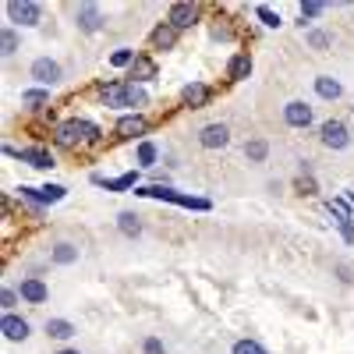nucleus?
<instances>
[{"label": "nucleus", "instance_id": "f257e3e1", "mask_svg": "<svg viewBox=\"0 0 354 354\" xmlns=\"http://www.w3.org/2000/svg\"><path fill=\"white\" fill-rule=\"evenodd\" d=\"M50 138H53L57 149H85V145H100L103 131H100V124L85 121V117H68V121L53 124Z\"/></svg>", "mask_w": 354, "mask_h": 354}, {"label": "nucleus", "instance_id": "f03ea898", "mask_svg": "<svg viewBox=\"0 0 354 354\" xmlns=\"http://www.w3.org/2000/svg\"><path fill=\"white\" fill-rule=\"evenodd\" d=\"M135 195H142V198H156V202H170V205H181V209H195V213H209V209H213V202H209V198L174 192L170 185H145V188H135Z\"/></svg>", "mask_w": 354, "mask_h": 354}, {"label": "nucleus", "instance_id": "7ed1b4c3", "mask_svg": "<svg viewBox=\"0 0 354 354\" xmlns=\"http://www.w3.org/2000/svg\"><path fill=\"white\" fill-rule=\"evenodd\" d=\"M177 32H192V28L202 21V4H195V0H177V4L167 8V18Z\"/></svg>", "mask_w": 354, "mask_h": 354}, {"label": "nucleus", "instance_id": "20e7f679", "mask_svg": "<svg viewBox=\"0 0 354 354\" xmlns=\"http://www.w3.org/2000/svg\"><path fill=\"white\" fill-rule=\"evenodd\" d=\"M319 142H322V149H330V153H344L347 145H351V128H347V121H340V117L322 121V124H319Z\"/></svg>", "mask_w": 354, "mask_h": 354}, {"label": "nucleus", "instance_id": "39448f33", "mask_svg": "<svg viewBox=\"0 0 354 354\" xmlns=\"http://www.w3.org/2000/svg\"><path fill=\"white\" fill-rule=\"evenodd\" d=\"M4 11H8V18H11L15 25H21V28H36V25L43 21V4H39V0H8Z\"/></svg>", "mask_w": 354, "mask_h": 354}, {"label": "nucleus", "instance_id": "423d86ee", "mask_svg": "<svg viewBox=\"0 0 354 354\" xmlns=\"http://www.w3.org/2000/svg\"><path fill=\"white\" fill-rule=\"evenodd\" d=\"M145 135H149V117L145 113H121L113 121V138H124V142H145Z\"/></svg>", "mask_w": 354, "mask_h": 354}, {"label": "nucleus", "instance_id": "0eeeda50", "mask_svg": "<svg viewBox=\"0 0 354 354\" xmlns=\"http://www.w3.org/2000/svg\"><path fill=\"white\" fill-rule=\"evenodd\" d=\"M28 78H32L39 88H53L64 82V68L53 61V57H36L32 64H28Z\"/></svg>", "mask_w": 354, "mask_h": 354}, {"label": "nucleus", "instance_id": "6e6552de", "mask_svg": "<svg viewBox=\"0 0 354 354\" xmlns=\"http://www.w3.org/2000/svg\"><path fill=\"white\" fill-rule=\"evenodd\" d=\"M18 198L21 202H32V205H57V202H64L68 198V188L64 185H43V188H32V185H21L18 188Z\"/></svg>", "mask_w": 354, "mask_h": 354}, {"label": "nucleus", "instance_id": "1a4fd4ad", "mask_svg": "<svg viewBox=\"0 0 354 354\" xmlns=\"http://www.w3.org/2000/svg\"><path fill=\"white\" fill-rule=\"evenodd\" d=\"M96 93H100V103L106 110H128V78H110Z\"/></svg>", "mask_w": 354, "mask_h": 354}, {"label": "nucleus", "instance_id": "9d476101", "mask_svg": "<svg viewBox=\"0 0 354 354\" xmlns=\"http://www.w3.org/2000/svg\"><path fill=\"white\" fill-rule=\"evenodd\" d=\"M283 124L294 131H308L315 124V110L305 100H290V103H283Z\"/></svg>", "mask_w": 354, "mask_h": 354}, {"label": "nucleus", "instance_id": "9b49d317", "mask_svg": "<svg viewBox=\"0 0 354 354\" xmlns=\"http://www.w3.org/2000/svg\"><path fill=\"white\" fill-rule=\"evenodd\" d=\"M0 333H4V340H11V344H25L28 337H32V322H28L25 315H18V312H4Z\"/></svg>", "mask_w": 354, "mask_h": 354}, {"label": "nucleus", "instance_id": "f8f14e48", "mask_svg": "<svg viewBox=\"0 0 354 354\" xmlns=\"http://www.w3.org/2000/svg\"><path fill=\"white\" fill-rule=\"evenodd\" d=\"M198 145H202V149H209V153L227 149V145H230V128L223 121H213V124L198 128Z\"/></svg>", "mask_w": 354, "mask_h": 354}, {"label": "nucleus", "instance_id": "ddd939ff", "mask_svg": "<svg viewBox=\"0 0 354 354\" xmlns=\"http://www.w3.org/2000/svg\"><path fill=\"white\" fill-rule=\"evenodd\" d=\"M103 8L100 4H78L75 8V25H78V32H85V36H96L100 28H103Z\"/></svg>", "mask_w": 354, "mask_h": 354}, {"label": "nucleus", "instance_id": "4468645a", "mask_svg": "<svg viewBox=\"0 0 354 354\" xmlns=\"http://www.w3.org/2000/svg\"><path fill=\"white\" fill-rule=\"evenodd\" d=\"M156 78H160L156 57H153V53H138L135 64L128 68V82H131V85H145V82H156Z\"/></svg>", "mask_w": 354, "mask_h": 354}, {"label": "nucleus", "instance_id": "2eb2a0df", "mask_svg": "<svg viewBox=\"0 0 354 354\" xmlns=\"http://www.w3.org/2000/svg\"><path fill=\"white\" fill-rule=\"evenodd\" d=\"M177 43H181V32H177L170 21H156V25H153V32H149V50L167 53V50H177Z\"/></svg>", "mask_w": 354, "mask_h": 354}, {"label": "nucleus", "instance_id": "dca6fc26", "mask_svg": "<svg viewBox=\"0 0 354 354\" xmlns=\"http://www.w3.org/2000/svg\"><path fill=\"white\" fill-rule=\"evenodd\" d=\"M18 294H21L25 305H46V301H50V287H46L43 277H21Z\"/></svg>", "mask_w": 354, "mask_h": 354}, {"label": "nucleus", "instance_id": "f3484780", "mask_svg": "<svg viewBox=\"0 0 354 354\" xmlns=\"http://www.w3.org/2000/svg\"><path fill=\"white\" fill-rule=\"evenodd\" d=\"M181 103H185L188 110H202V106H209V103H213V88L205 85V82H188V85L181 88Z\"/></svg>", "mask_w": 354, "mask_h": 354}, {"label": "nucleus", "instance_id": "a211bd4d", "mask_svg": "<svg viewBox=\"0 0 354 354\" xmlns=\"http://www.w3.org/2000/svg\"><path fill=\"white\" fill-rule=\"evenodd\" d=\"M18 160L36 167V170H53L57 167V156L46 149V145H25V149H18Z\"/></svg>", "mask_w": 354, "mask_h": 354}, {"label": "nucleus", "instance_id": "6ab92c4d", "mask_svg": "<svg viewBox=\"0 0 354 354\" xmlns=\"http://www.w3.org/2000/svg\"><path fill=\"white\" fill-rule=\"evenodd\" d=\"M138 170H128V174H121V177H103V174H93L88 181L93 185H100V188H106V192H131V188H138Z\"/></svg>", "mask_w": 354, "mask_h": 354}, {"label": "nucleus", "instance_id": "aec40b11", "mask_svg": "<svg viewBox=\"0 0 354 354\" xmlns=\"http://www.w3.org/2000/svg\"><path fill=\"white\" fill-rule=\"evenodd\" d=\"M223 75H227V82H245V78L252 75V53H248V50H238V53L227 61Z\"/></svg>", "mask_w": 354, "mask_h": 354}, {"label": "nucleus", "instance_id": "412c9836", "mask_svg": "<svg viewBox=\"0 0 354 354\" xmlns=\"http://www.w3.org/2000/svg\"><path fill=\"white\" fill-rule=\"evenodd\" d=\"M312 85H315V96H319V100H326V103H337V100L344 96V85H340L333 75H315Z\"/></svg>", "mask_w": 354, "mask_h": 354}, {"label": "nucleus", "instance_id": "4be33fe9", "mask_svg": "<svg viewBox=\"0 0 354 354\" xmlns=\"http://www.w3.org/2000/svg\"><path fill=\"white\" fill-rule=\"evenodd\" d=\"M82 259V248L75 245V241H57L53 248H50V262L53 266H75Z\"/></svg>", "mask_w": 354, "mask_h": 354}, {"label": "nucleus", "instance_id": "5701e85b", "mask_svg": "<svg viewBox=\"0 0 354 354\" xmlns=\"http://www.w3.org/2000/svg\"><path fill=\"white\" fill-rule=\"evenodd\" d=\"M156 160H160V145H156V142L145 138V142L135 145V163H138L142 170H156Z\"/></svg>", "mask_w": 354, "mask_h": 354}, {"label": "nucleus", "instance_id": "b1692460", "mask_svg": "<svg viewBox=\"0 0 354 354\" xmlns=\"http://www.w3.org/2000/svg\"><path fill=\"white\" fill-rule=\"evenodd\" d=\"M117 230L124 234V238H142V216L135 209H124V213H117Z\"/></svg>", "mask_w": 354, "mask_h": 354}, {"label": "nucleus", "instance_id": "393cba45", "mask_svg": "<svg viewBox=\"0 0 354 354\" xmlns=\"http://www.w3.org/2000/svg\"><path fill=\"white\" fill-rule=\"evenodd\" d=\"M43 330H46V337H50V340H61V344H64V340H71V337L78 333L71 319H46V326H43Z\"/></svg>", "mask_w": 354, "mask_h": 354}, {"label": "nucleus", "instance_id": "a878e982", "mask_svg": "<svg viewBox=\"0 0 354 354\" xmlns=\"http://www.w3.org/2000/svg\"><path fill=\"white\" fill-rule=\"evenodd\" d=\"M46 103H50V88H39V85L21 88V106H28V110H43Z\"/></svg>", "mask_w": 354, "mask_h": 354}, {"label": "nucleus", "instance_id": "bb28decb", "mask_svg": "<svg viewBox=\"0 0 354 354\" xmlns=\"http://www.w3.org/2000/svg\"><path fill=\"white\" fill-rule=\"evenodd\" d=\"M18 50H21L18 28H15V25H4V28H0V53H4V57H15Z\"/></svg>", "mask_w": 354, "mask_h": 354}, {"label": "nucleus", "instance_id": "cd10ccee", "mask_svg": "<svg viewBox=\"0 0 354 354\" xmlns=\"http://www.w3.org/2000/svg\"><path fill=\"white\" fill-rule=\"evenodd\" d=\"M266 156H270V142L266 138H248L245 142V160L248 163H266Z\"/></svg>", "mask_w": 354, "mask_h": 354}, {"label": "nucleus", "instance_id": "c85d7f7f", "mask_svg": "<svg viewBox=\"0 0 354 354\" xmlns=\"http://www.w3.org/2000/svg\"><path fill=\"white\" fill-rule=\"evenodd\" d=\"M145 106H149V93H145L142 85L128 82V113H142Z\"/></svg>", "mask_w": 354, "mask_h": 354}, {"label": "nucleus", "instance_id": "c756f323", "mask_svg": "<svg viewBox=\"0 0 354 354\" xmlns=\"http://www.w3.org/2000/svg\"><path fill=\"white\" fill-rule=\"evenodd\" d=\"M326 213H330L337 223H347V220H354V209L347 205V198H330V202H326Z\"/></svg>", "mask_w": 354, "mask_h": 354}, {"label": "nucleus", "instance_id": "7c9ffc66", "mask_svg": "<svg viewBox=\"0 0 354 354\" xmlns=\"http://www.w3.org/2000/svg\"><path fill=\"white\" fill-rule=\"evenodd\" d=\"M305 43H308L312 50H319V53H326V50L333 46V36L322 32V28H308V32H305Z\"/></svg>", "mask_w": 354, "mask_h": 354}, {"label": "nucleus", "instance_id": "2f4dec72", "mask_svg": "<svg viewBox=\"0 0 354 354\" xmlns=\"http://www.w3.org/2000/svg\"><path fill=\"white\" fill-rule=\"evenodd\" d=\"M230 354H270V351H266L255 337H241V340L230 344Z\"/></svg>", "mask_w": 354, "mask_h": 354}, {"label": "nucleus", "instance_id": "473e14b6", "mask_svg": "<svg viewBox=\"0 0 354 354\" xmlns=\"http://www.w3.org/2000/svg\"><path fill=\"white\" fill-rule=\"evenodd\" d=\"M135 57H138V53H135L131 46H121V50H113V53H110V68H121V71H128V68L135 64Z\"/></svg>", "mask_w": 354, "mask_h": 354}, {"label": "nucleus", "instance_id": "72a5a7b5", "mask_svg": "<svg viewBox=\"0 0 354 354\" xmlns=\"http://www.w3.org/2000/svg\"><path fill=\"white\" fill-rule=\"evenodd\" d=\"M255 18H259V21H262L266 28H280V25H283L280 11H273L270 4H259V8H255Z\"/></svg>", "mask_w": 354, "mask_h": 354}, {"label": "nucleus", "instance_id": "f704fd0d", "mask_svg": "<svg viewBox=\"0 0 354 354\" xmlns=\"http://www.w3.org/2000/svg\"><path fill=\"white\" fill-rule=\"evenodd\" d=\"M326 8L330 4H322V0H305V4H301V28H305V21H312V18H319V15H326Z\"/></svg>", "mask_w": 354, "mask_h": 354}, {"label": "nucleus", "instance_id": "c9c22d12", "mask_svg": "<svg viewBox=\"0 0 354 354\" xmlns=\"http://www.w3.org/2000/svg\"><path fill=\"white\" fill-rule=\"evenodd\" d=\"M209 39H213V43H230V39H234L230 21H213V25H209Z\"/></svg>", "mask_w": 354, "mask_h": 354}, {"label": "nucleus", "instance_id": "e433bc0d", "mask_svg": "<svg viewBox=\"0 0 354 354\" xmlns=\"http://www.w3.org/2000/svg\"><path fill=\"white\" fill-rule=\"evenodd\" d=\"M21 301V294H18V287H4L0 290V308L4 312H15V305Z\"/></svg>", "mask_w": 354, "mask_h": 354}, {"label": "nucleus", "instance_id": "4c0bfd02", "mask_svg": "<svg viewBox=\"0 0 354 354\" xmlns=\"http://www.w3.org/2000/svg\"><path fill=\"white\" fill-rule=\"evenodd\" d=\"M294 188H298V195H315V192H319V185H315V177H312V174H298Z\"/></svg>", "mask_w": 354, "mask_h": 354}, {"label": "nucleus", "instance_id": "58836bf2", "mask_svg": "<svg viewBox=\"0 0 354 354\" xmlns=\"http://www.w3.org/2000/svg\"><path fill=\"white\" fill-rule=\"evenodd\" d=\"M142 354H167V344L160 337H145L142 340Z\"/></svg>", "mask_w": 354, "mask_h": 354}, {"label": "nucleus", "instance_id": "ea45409f", "mask_svg": "<svg viewBox=\"0 0 354 354\" xmlns=\"http://www.w3.org/2000/svg\"><path fill=\"white\" fill-rule=\"evenodd\" d=\"M340 238H344L347 245L354 241V220H347V223H340Z\"/></svg>", "mask_w": 354, "mask_h": 354}, {"label": "nucleus", "instance_id": "a19ab883", "mask_svg": "<svg viewBox=\"0 0 354 354\" xmlns=\"http://www.w3.org/2000/svg\"><path fill=\"white\" fill-rule=\"evenodd\" d=\"M337 273H340V280H344V283H351V280H354V277H351V270H347V266H337Z\"/></svg>", "mask_w": 354, "mask_h": 354}, {"label": "nucleus", "instance_id": "79ce46f5", "mask_svg": "<svg viewBox=\"0 0 354 354\" xmlns=\"http://www.w3.org/2000/svg\"><path fill=\"white\" fill-rule=\"evenodd\" d=\"M344 198H347V205H351V209H354V185H351V188L344 192Z\"/></svg>", "mask_w": 354, "mask_h": 354}, {"label": "nucleus", "instance_id": "37998d69", "mask_svg": "<svg viewBox=\"0 0 354 354\" xmlns=\"http://www.w3.org/2000/svg\"><path fill=\"white\" fill-rule=\"evenodd\" d=\"M53 354H82L78 347H61V351H53Z\"/></svg>", "mask_w": 354, "mask_h": 354}]
</instances>
